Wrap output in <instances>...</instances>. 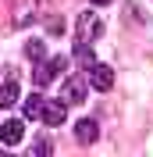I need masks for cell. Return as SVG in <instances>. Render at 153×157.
Instances as JSON below:
<instances>
[{
    "mask_svg": "<svg viewBox=\"0 0 153 157\" xmlns=\"http://www.w3.org/2000/svg\"><path fill=\"white\" fill-rule=\"evenodd\" d=\"M100 36H103V18L93 14V11H82L75 18V39L78 43H96Z\"/></svg>",
    "mask_w": 153,
    "mask_h": 157,
    "instance_id": "1",
    "label": "cell"
},
{
    "mask_svg": "<svg viewBox=\"0 0 153 157\" xmlns=\"http://www.w3.org/2000/svg\"><path fill=\"white\" fill-rule=\"evenodd\" d=\"M64 64H68V57H50V61H36V71H32V82H36L39 89L43 86H50V82H54V78L61 75V71H64Z\"/></svg>",
    "mask_w": 153,
    "mask_h": 157,
    "instance_id": "2",
    "label": "cell"
},
{
    "mask_svg": "<svg viewBox=\"0 0 153 157\" xmlns=\"http://www.w3.org/2000/svg\"><path fill=\"white\" fill-rule=\"evenodd\" d=\"M21 139H25V121H21V118H7V121L0 125V143H4V147H18Z\"/></svg>",
    "mask_w": 153,
    "mask_h": 157,
    "instance_id": "3",
    "label": "cell"
},
{
    "mask_svg": "<svg viewBox=\"0 0 153 157\" xmlns=\"http://www.w3.org/2000/svg\"><path fill=\"white\" fill-rule=\"evenodd\" d=\"M61 100L64 104H86V82L78 75H68L64 86H61Z\"/></svg>",
    "mask_w": 153,
    "mask_h": 157,
    "instance_id": "4",
    "label": "cell"
},
{
    "mask_svg": "<svg viewBox=\"0 0 153 157\" xmlns=\"http://www.w3.org/2000/svg\"><path fill=\"white\" fill-rule=\"evenodd\" d=\"M39 118H43V125H50V128L64 125V118H68V104H64V100H47Z\"/></svg>",
    "mask_w": 153,
    "mask_h": 157,
    "instance_id": "5",
    "label": "cell"
},
{
    "mask_svg": "<svg viewBox=\"0 0 153 157\" xmlns=\"http://www.w3.org/2000/svg\"><path fill=\"white\" fill-rule=\"evenodd\" d=\"M89 82H93V89L107 93V89L114 86V71L107 68V64H93V68H89Z\"/></svg>",
    "mask_w": 153,
    "mask_h": 157,
    "instance_id": "6",
    "label": "cell"
},
{
    "mask_svg": "<svg viewBox=\"0 0 153 157\" xmlns=\"http://www.w3.org/2000/svg\"><path fill=\"white\" fill-rule=\"evenodd\" d=\"M75 139H78V143H86V147H93L96 139H100V125H96L93 118H82V121H75Z\"/></svg>",
    "mask_w": 153,
    "mask_h": 157,
    "instance_id": "7",
    "label": "cell"
},
{
    "mask_svg": "<svg viewBox=\"0 0 153 157\" xmlns=\"http://www.w3.org/2000/svg\"><path fill=\"white\" fill-rule=\"evenodd\" d=\"M18 100H21V89H18V82H14V78L0 86V107H4V111H7V107H14Z\"/></svg>",
    "mask_w": 153,
    "mask_h": 157,
    "instance_id": "8",
    "label": "cell"
},
{
    "mask_svg": "<svg viewBox=\"0 0 153 157\" xmlns=\"http://www.w3.org/2000/svg\"><path fill=\"white\" fill-rule=\"evenodd\" d=\"M25 54H29V61H43L47 57V43L43 39H29L25 43Z\"/></svg>",
    "mask_w": 153,
    "mask_h": 157,
    "instance_id": "9",
    "label": "cell"
},
{
    "mask_svg": "<svg viewBox=\"0 0 153 157\" xmlns=\"http://www.w3.org/2000/svg\"><path fill=\"white\" fill-rule=\"evenodd\" d=\"M39 114H43V97L32 93V97L25 100V118H39Z\"/></svg>",
    "mask_w": 153,
    "mask_h": 157,
    "instance_id": "10",
    "label": "cell"
},
{
    "mask_svg": "<svg viewBox=\"0 0 153 157\" xmlns=\"http://www.w3.org/2000/svg\"><path fill=\"white\" fill-rule=\"evenodd\" d=\"M50 150H54V143H50V139L43 136V139H36V147H32V154L39 157V154H50Z\"/></svg>",
    "mask_w": 153,
    "mask_h": 157,
    "instance_id": "11",
    "label": "cell"
},
{
    "mask_svg": "<svg viewBox=\"0 0 153 157\" xmlns=\"http://www.w3.org/2000/svg\"><path fill=\"white\" fill-rule=\"evenodd\" d=\"M89 4H96V7H103V4H110V0H89Z\"/></svg>",
    "mask_w": 153,
    "mask_h": 157,
    "instance_id": "12",
    "label": "cell"
}]
</instances>
